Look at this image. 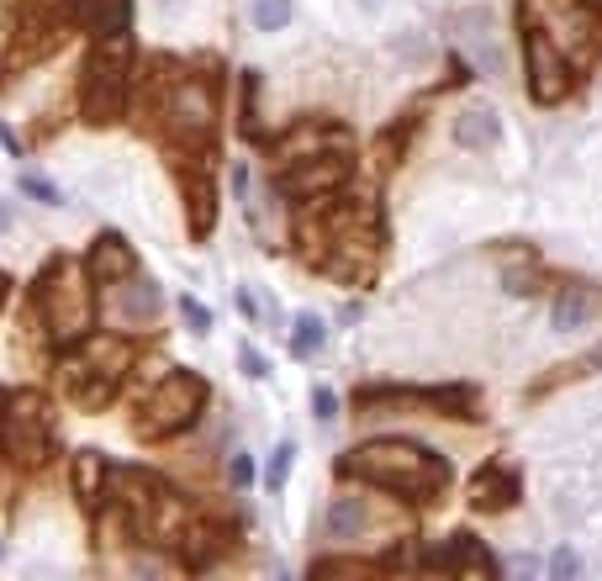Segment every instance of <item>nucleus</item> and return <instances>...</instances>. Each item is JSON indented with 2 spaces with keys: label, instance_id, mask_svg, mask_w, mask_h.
I'll list each match as a JSON object with an SVG mask.
<instances>
[{
  "label": "nucleus",
  "instance_id": "12",
  "mask_svg": "<svg viewBox=\"0 0 602 581\" xmlns=\"http://www.w3.org/2000/svg\"><path fill=\"white\" fill-rule=\"evenodd\" d=\"M576 571H581V555H576L571 545H560V550L550 555V576H555V581H571Z\"/></svg>",
  "mask_w": 602,
  "mask_h": 581
},
{
  "label": "nucleus",
  "instance_id": "4",
  "mask_svg": "<svg viewBox=\"0 0 602 581\" xmlns=\"http://www.w3.org/2000/svg\"><path fill=\"white\" fill-rule=\"evenodd\" d=\"M497 138H502L497 106H486V101L460 106V117H455V143H460V148H492Z\"/></svg>",
  "mask_w": 602,
  "mask_h": 581
},
{
  "label": "nucleus",
  "instance_id": "2",
  "mask_svg": "<svg viewBox=\"0 0 602 581\" xmlns=\"http://www.w3.org/2000/svg\"><path fill=\"white\" fill-rule=\"evenodd\" d=\"M518 27H523V74H529V96H534L539 106H555V101L571 90L566 53L555 48L550 27H544L529 6H518Z\"/></svg>",
  "mask_w": 602,
  "mask_h": 581
},
{
  "label": "nucleus",
  "instance_id": "1",
  "mask_svg": "<svg viewBox=\"0 0 602 581\" xmlns=\"http://www.w3.org/2000/svg\"><path fill=\"white\" fill-rule=\"evenodd\" d=\"M338 471L354 481H370L381 492H397L407 502H439L449 486V465L434 455V449L412 444V439H370L360 449H349L338 460Z\"/></svg>",
  "mask_w": 602,
  "mask_h": 581
},
{
  "label": "nucleus",
  "instance_id": "14",
  "mask_svg": "<svg viewBox=\"0 0 602 581\" xmlns=\"http://www.w3.org/2000/svg\"><path fill=\"white\" fill-rule=\"evenodd\" d=\"M312 418L317 423H333L338 418V397H333L328 386H312Z\"/></svg>",
  "mask_w": 602,
  "mask_h": 581
},
{
  "label": "nucleus",
  "instance_id": "15",
  "mask_svg": "<svg viewBox=\"0 0 602 581\" xmlns=\"http://www.w3.org/2000/svg\"><path fill=\"white\" fill-rule=\"evenodd\" d=\"M238 365H243V376H254V381H265V376H270L265 354H259V349H249V344L238 349Z\"/></svg>",
  "mask_w": 602,
  "mask_h": 581
},
{
  "label": "nucleus",
  "instance_id": "21",
  "mask_svg": "<svg viewBox=\"0 0 602 581\" xmlns=\"http://www.w3.org/2000/svg\"><path fill=\"white\" fill-rule=\"evenodd\" d=\"M0 560H6V545H0Z\"/></svg>",
  "mask_w": 602,
  "mask_h": 581
},
{
  "label": "nucleus",
  "instance_id": "20",
  "mask_svg": "<svg viewBox=\"0 0 602 581\" xmlns=\"http://www.w3.org/2000/svg\"><path fill=\"white\" fill-rule=\"evenodd\" d=\"M360 6H365V11H381V6H386V0H360Z\"/></svg>",
  "mask_w": 602,
  "mask_h": 581
},
{
  "label": "nucleus",
  "instance_id": "13",
  "mask_svg": "<svg viewBox=\"0 0 602 581\" xmlns=\"http://www.w3.org/2000/svg\"><path fill=\"white\" fill-rule=\"evenodd\" d=\"M180 317L191 323V333H212V312H206L196 296H180Z\"/></svg>",
  "mask_w": 602,
  "mask_h": 581
},
{
  "label": "nucleus",
  "instance_id": "18",
  "mask_svg": "<svg viewBox=\"0 0 602 581\" xmlns=\"http://www.w3.org/2000/svg\"><path fill=\"white\" fill-rule=\"evenodd\" d=\"M238 312H243V317H259V302H254L249 291H238Z\"/></svg>",
  "mask_w": 602,
  "mask_h": 581
},
{
  "label": "nucleus",
  "instance_id": "8",
  "mask_svg": "<svg viewBox=\"0 0 602 581\" xmlns=\"http://www.w3.org/2000/svg\"><path fill=\"white\" fill-rule=\"evenodd\" d=\"M291 16H296V0H249L254 32H286Z\"/></svg>",
  "mask_w": 602,
  "mask_h": 581
},
{
  "label": "nucleus",
  "instance_id": "19",
  "mask_svg": "<svg viewBox=\"0 0 602 581\" xmlns=\"http://www.w3.org/2000/svg\"><path fill=\"white\" fill-rule=\"evenodd\" d=\"M11 228H16V212H11V206H6V201H0V238H6Z\"/></svg>",
  "mask_w": 602,
  "mask_h": 581
},
{
  "label": "nucleus",
  "instance_id": "3",
  "mask_svg": "<svg viewBox=\"0 0 602 581\" xmlns=\"http://www.w3.org/2000/svg\"><path fill=\"white\" fill-rule=\"evenodd\" d=\"M518 502V476L507 465H486V471L470 481V508L476 513H507Z\"/></svg>",
  "mask_w": 602,
  "mask_h": 581
},
{
  "label": "nucleus",
  "instance_id": "10",
  "mask_svg": "<svg viewBox=\"0 0 602 581\" xmlns=\"http://www.w3.org/2000/svg\"><path fill=\"white\" fill-rule=\"evenodd\" d=\"M22 191L37 201V206H64V191L53 185L48 175H32V170H22Z\"/></svg>",
  "mask_w": 602,
  "mask_h": 581
},
{
  "label": "nucleus",
  "instance_id": "5",
  "mask_svg": "<svg viewBox=\"0 0 602 581\" xmlns=\"http://www.w3.org/2000/svg\"><path fill=\"white\" fill-rule=\"evenodd\" d=\"M449 539H455V550H434V555H428V566L455 571V576H481V571H497L492 560H486V550H481L470 534H449Z\"/></svg>",
  "mask_w": 602,
  "mask_h": 581
},
{
  "label": "nucleus",
  "instance_id": "6",
  "mask_svg": "<svg viewBox=\"0 0 602 581\" xmlns=\"http://www.w3.org/2000/svg\"><path fill=\"white\" fill-rule=\"evenodd\" d=\"M592 312H597V296H592L587 286H566V291L555 296L550 323H555V333H576V328L592 323Z\"/></svg>",
  "mask_w": 602,
  "mask_h": 581
},
{
  "label": "nucleus",
  "instance_id": "9",
  "mask_svg": "<svg viewBox=\"0 0 602 581\" xmlns=\"http://www.w3.org/2000/svg\"><path fill=\"white\" fill-rule=\"evenodd\" d=\"M323 344H328V323H323V317H312V312H301L296 333H291V354H296V360H312Z\"/></svg>",
  "mask_w": 602,
  "mask_h": 581
},
{
  "label": "nucleus",
  "instance_id": "11",
  "mask_svg": "<svg viewBox=\"0 0 602 581\" xmlns=\"http://www.w3.org/2000/svg\"><path fill=\"white\" fill-rule=\"evenodd\" d=\"M291 460H296V444H280L275 455H270V471H265L270 492H280V486H286V476H291Z\"/></svg>",
  "mask_w": 602,
  "mask_h": 581
},
{
  "label": "nucleus",
  "instance_id": "16",
  "mask_svg": "<svg viewBox=\"0 0 602 581\" xmlns=\"http://www.w3.org/2000/svg\"><path fill=\"white\" fill-rule=\"evenodd\" d=\"M154 11L164 16V22H180V16L191 11V0H154Z\"/></svg>",
  "mask_w": 602,
  "mask_h": 581
},
{
  "label": "nucleus",
  "instance_id": "7",
  "mask_svg": "<svg viewBox=\"0 0 602 581\" xmlns=\"http://www.w3.org/2000/svg\"><path fill=\"white\" fill-rule=\"evenodd\" d=\"M360 529H365V502H360V497H333L328 534H333V539H354Z\"/></svg>",
  "mask_w": 602,
  "mask_h": 581
},
{
  "label": "nucleus",
  "instance_id": "17",
  "mask_svg": "<svg viewBox=\"0 0 602 581\" xmlns=\"http://www.w3.org/2000/svg\"><path fill=\"white\" fill-rule=\"evenodd\" d=\"M233 481H238V486L254 481V460H249V455H233Z\"/></svg>",
  "mask_w": 602,
  "mask_h": 581
}]
</instances>
